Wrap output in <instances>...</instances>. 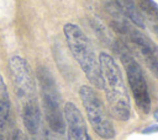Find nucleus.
I'll return each instance as SVG.
<instances>
[{
    "label": "nucleus",
    "instance_id": "1",
    "mask_svg": "<svg viewBox=\"0 0 158 140\" xmlns=\"http://www.w3.org/2000/svg\"><path fill=\"white\" fill-rule=\"evenodd\" d=\"M98 60L109 113L118 122H127L131 117V101L118 64L106 52H101Z\"/></svg>",
    "mask_w": 158,
    "mask_h": 140
},
{
    "label": "nucleus",
    "instance_id": "2",
    "mask_svg": "<svg viewBox=\"0 0 158 140\" xmlns=\"http://www.w3.org/2000/svg\"><path fill=\"white\" fill-rule=\"evenodd\" d=\"M63 34L70 54L73 55L74 60L79 64L88 81L94 87L101 90L102 80L100 74L99 60L86 34L78 25L72 22H68L63 26Z\"/></svg>",
    "mask_w": 158,
    "mask_h": 140
},
{
    "label": "nucleus",
    "instance_id": "3",
    "mask_svg": "<svg viewBox=\"0 0 158 140\" xmlns=\"http://www.w3.org/2000/svg\"><path fill=\"white\" fill-rule=\"evenodd\" d=\"M109 11L112 16L111 25L114 29L122 34L135 47L152 75L158 80V47L148 36H146L128 18H126L116 6L109 4Z\"/></svg>",
    "mask_w": 158,
    "mask_h": 140
},
{
    "label": "nucleus",
    "instance_id": "4",
    "mask_svg": "<svg viewBox=\"0 0 158 140\" xmlns=\"http://www.w3.org/2000/svg\"><path fill=\"white\" fill-rule=\"evenodd\" d=\"M112 47H114V50L117 53L120 61L125 69L128 86H130L136 107L141 113L148 114L151 111V97H149V91H148L144 74L138 61L136 60L128 45L123 41L116 39L112 43Z\"/></svg>",
    "mask_w": 158,
    "mask_h": 140
},
{
    "label": "nucleus",
    "instance_id": "5",
    "mask_svg": "<svg viewBox=\"0 0 158 140\" xmlns=\"http://www.w3.org/2000/svg\"><path fill=\"white\" fill-rule=\"evenodd\" d=\"M36 76L40 85L46 122L54 134H63L65 131V122L63 109L60 107V96L56 80L49 69L44 65L37 66Z\"/></svg>",
    "mask_w": 158,
    "mask_h": 140
},
{
    "label": "nucleus",
    "instance_id": "6",
    "mask_svg": "<svg viewBox=\"0 0 158 140\" xmlns=\"http://www.w3.org/2000/svg\"><path fill=\"white\" fill-rule=\"evenodd\" d=\"M79 97L95 134L106 140L115 138V128L96 91L89 85H81L79 87Z\"/></svg>",
    "mask_w": 158,
    "mask_h": 140
},
{
    "label": "nucleus",
    "instance_id": "7",
    "mask_svg": "<svg viewBox=\"0 0 158 140\" xmlns=\"http://www.w3.org/2000/svg\"><path fill=\"white\" fill-rule=\"evenodd\" d=\"M9 69L11 79L16 87L17 96L23 102L36 98V81L33 71L27 63L20 55H12L9 61Z\"/></svg>",
    "mask_w": 158,
    "mask_h": 140
},
{
    "label": "nucleus",
    "instance_id": "8",
    "mask_svg": "<svg viewBox=\"0 0 158 140\" xmlns=\"http://www.w3.org/2000/svg\"><path fill=\"white\" fill-rule=\"evenodd\" d=\"M64 122H65V131L68 140H91L86 123L84 120L83 114L79 108L70 101L65 102L63 108Z\"/></svg>",
    "mask_w": 158,
    "mask_h": 140
},
{
    "label": "nucleus",
    "instance_id": "9",
    "mask_svg": "<svg viewBox=\"0 0 158 140\" xmlns=\"http://www.w3.org/2000/svg\"><path fill=\"white\" fill-rule=\"evenodd\" d=\"M22 122L26 130L31 135H37L41 129V109L37 98L28 99L22 103Z\"/></svg>",
    "mask_w": 158,
    "mask_h": 140
},
{
    "label": "nucleus",
    "instance_id": "10",
    "mask_svg": "<svg viewBox=\"0 0 158 140\" xmlns=\"http://www.w3.org/2000/svg\"><path fill=\"white\" fill-rule=\"evenodd\" d=\"M15 125L9 93L0 96V140H14Z\"/></svg>",
    "mask_w": 158,
    "mask_h": 140
},
{
    "label": "nucleus",
    "instance_id": "11",
    "mask_svg": "<svg viewBox=\"0 0 158 140\" xmlns=\"http://www.w3.org/2000/svg\"><path fill=\"white\" fill-rule=\"evenodd\" d=\"M112 5H115L126 18H128L136 27L144 28V22L142 18V15L137 7V4L135 0H109Z\"/></svg>",
    "mask_w": 158,
    "mask_h": 140
},
{
    "label": "nucleus",
    "instance_id": "12",
    "mask_svg": "<svg viewBox=\"0 0 158 140\" xmlns=\"http://www.w3.org/2000/svg\"><path fill=\"white\" fill-rule=\"evenodd\" d=\"M136 4L142 15L143 22H147L158 37V5L153 0H137Z\"/></svg>",
    "mask_w": 158,
    "mask_h": 140
},
{
    "label": "nucleus",
    "instance_id": "13",
    "mask_svg": "<svg viewBox=\"0 0 158 140\" xmlns=\"http://www.w3.org/2000/svg\"><path fill=\"white\" fill-rule=\"evenodd\" d=\"M14 140H28L27 136L19 129L15 130V134H14Z\"/></svg>",
    "mask_w": 158,
    "mask_h": 140
},
{
    "label": "nucleus",
    "instance_id": "14",
    "mask_svg": "<svg viewBox=\"0 0 158 140\" xmlns=\"http://www.w3.org/2000/svg\"><path fill=\"white\" fill-rule=\"evenodd\" d=\"M157 131H158V125H151L142 130L143 134H152V133H157Z\"/></svg>",
    "mask_w": 158,
    "mask_h": 140
},
{
    "label": "nucleus",
    "instance_id": "15",
    "mask_svg": "<svg viewBox=\"0 0 158 140\" xmlns=\"http://www.w3.org/2000/svg\"><path fill=\"white\" fill-rule=\"evenodd\" d=\"M153 117H154V119L158 122V108L154 111V113H153Z\"/></svg>",
    "mask_w": 158,
    "mask_h": 140
},
{
    "label": "nucleus",
    "instance_id": "16",
    "mask_svg": "<svg viewBox=\"0 0 158 140\" xmlns=\"http://www.w3.org/2000/svg\"><path fill=\"white\" fill-rule=\"evenodd\" d=\"M49 140H59V139H57V138H54V139H51V136H49Z\"/></svg>",
    "mask_w": 158,
    "mask_h": 140
}]
</instances>
